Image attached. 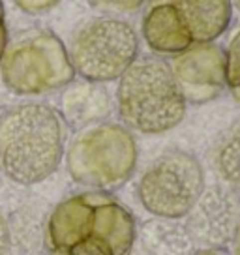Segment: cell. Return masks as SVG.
Instances as JSON below:
<instances>
[{"mask_svg": "<svg viewBox=\"0 0 240 255\" xmlns=\"http://www.w3.org/2000/svg\"><path fill=\"white\" fill-rule=\"evenodd\" d=\"M133 214L109 191L88 190L58 203L47 220L49 255H129Z\"/></svg>", "mask_w": 240, "mask_h": 255, "instance_id": "1", "label": "cell"}, {"mask_svg": "<svg viewBox=\"0 0 240 255\" xmlns=\"http://www.w3.org/2000/svg\"><path fill=\"white\" fill-rule=\"evenodd\" d=\"M66 152V122L55 107L26 102L0 115V171L19 186L55 173Z\"/></svg>", "mask_w": 240, "mask_h": 255, "instance_id": "2", "label": "cell"}, {"mask_svg": "<svg viewBox=\"0 0 240 255\" xmlns=\"http://www.w3.org/2000/svg\"><path fill=\"white\" fill-rule=\"evenodd\" d=\"M184 96L171 66L160 56H137L119 77L117 111L122 126L141 135H161L186 117Z\"/></svg>", "mask_w": 240, "mask_h": 255, "instance_id": "3", "label": "cell"}, {"mask_svg": "<svg viewBox=\"0 0 240 255\" xmlns=\"http://www.w3.org/2000/svg\"><path fill=\"white\" fill-rule=\"evenodd\" d=\"M231 19V0H148L141 34L150 51L175 56L193 45L216 41Z\"/></svg>", "mask_w": 240, "mask_h": 255, "instance_id": "4", "label": "cell"}, {"mask_svg": "<svg viewBox=\"0 0 240 255\" xmlns=\"http://www.w3.org/2000/svg\"><path fill=\"white\" fill-rule=\"evenodd\" d=\"M73 182L90 190L111 191L131 178L139 159L133 131L117 122L81 128L64 152Z\"/></svg>", "mask_w": 240, "mask_h": 255, "instance_id": "5", "label": "cell"}, {"mask_svg": "<svg viewBox=\"0 0 240 255\" xmlns=\"http://www.w3.org/2000/svg\"><path fill=\"white\" fill-rule=\"evenodd\" d=\"M4 87L17 96H41L75 77L64 41L51 30H26L8 43L0 60Z\"/></svg>", "mask_w": 240, "mask_h": 255, "instance_id": "6", "label": "cell"}, {"mask_svg": "<svg viewBox=\"0 0 240 255\" xmlns=\"http://www.w3.org/2000/svg\"><path fill=\"white\" fill-rule=\"evenodd\" d=\"M205 190L201 161L186 150H169L154 159L137 182L141 207L158 220H182Z\"/></svg>", "mask_w": 240, "mask_h": 255, "instance_id": "7", "label": "cell"}, {"mask_svg": "<svg viewBox=\"0 0 240 255\" xmlns=\"http://www.w3.org/2000/svg\"><path fill=\"white\" fill-rule=\"evenodd\" d=\"M73 72L88 83H111L135 62L139 36L135 28L117 17H98L81 26L68 49Z\"/></svg>", "mask_w": 240, "mask_h": 255, "instance_id": "8", "label": "cell"}, {"mask_svg": "<svg viewBox=\"0 0 240 255\" xmlns=\"http://www.w3.org/2000/svg\"><path fill=\"white\" fill-rule=\"evenodd\" d=\"M186 231L193 244L225 250L237 240L240 227V197L229 186L205 188L195 207L186 216Z\"/></svg>", "mask_w": 240, "mask_h": 255, "instance_id": "9", "label": "cell"}, {"mask_svg": "<svg viewBox=\"0 0 240 255\" xmlns=\"http://www.w3.org/2000/svg\"><path fill=\"white\" fill-rule=\"evenodd\" d=\"M169 66L186 104H208L225 90V53L214 41L178 53Z\"/></svg>", "mask_w": 240, "mask_h": 255, "instance_id": "10", "label": "cell"}, {"mask_svg": "<svg viewBox=\"0 0 240 255\" xmlns=\"http://www.w3.org/2000/svg\"><path fill=\"white\" fill-rule=\"evenodd\" d=\"M64 122L77 128H87L104 122L111 113V98L98 83H83L70 88L62 98Z\"/></svg>", "mask_w": 240, "mask_h": 255, "instance_id": "11", "label": "cell"}, {"mask_svg": "<svg viewBox=\"0 0 240 255\" xmlns=\"http://www.w3.org/2000/svg\"><path fill=\"white\" fill-rule=\"evenodd\" d=\"M141 242L148 255H188L193 240L184 225L175 220H152L141 227Z\"/></svg>", "mask_w": 240, "mask_h": 255, "instance_id": "12", "label": "cell"}, {"mask_svg": "<svg viewBox=\"0 0 240 255\" xmlns=\"http://www.w3.org/2000/svg\"><path fill=\"white\" fill-rule=\"evenodd\" d=\"M214 165L225 186L240 191V120L220 137L214 150Z\"/></svg>", "mask_w": 240, "mask_h": 255, "instance_id": "13", "label": "cell"}, {"mask_svg": "<svg viewBox=\"0 0 240 255\" xmlns=\"http://www.w3.org/2000/svg\"><path fill=\"white\" fill-rule=\"evenodd\" d=\"M225 88L240 105V30L235 32L225 47Z\"/></svg>", "mask_w": 240, "mask_h": 255, "instance_id": "14", "label": "cell"}, {"mask_svg": "<svg viewBox=\"0 0 240 255\" xmlns=\"http://www.w3.org/2000/svg\"><path fill=\"white\" fill-rule=\"evenodd\" d=\"M11 2L26 13H43V11L55 8L60 0H11Z\"/></svg>", "mask_w": 240, "mask_h": 255, "instance_id": "15", "label": "cell"}, {"mask_svg": "<svg viewBox=\"0 0 240 255\" xmlns=\"http://www.w3.org/2000/svg\"><path fill=\"white\" fill-rule=\"evenodd\" d=\"M96 6L107 9H117V11H133V9L141 8L146 0H90Z\"/></svg>", "mask_w": 240, "mask_h": 255, "instance_id": "16", "label": "cell"}, {"mask_svg": "<svg viewBox=\"0 0 240 255\" xmlns=\"http://www.w3.org/2000/svg\"><path fill=\"white\" fill-rule=\"evenodd\" d=\"M9 43V34H8V24H6V11H4V4L0 0V60L4 56V51Z\"/></svg>", "mask_w": 240, "mask_h": 255, "instance_id": "17", "label": "cell"}, {"mask_svg": "<svg viewBox=\"0 0 240 255\" xmlns=\"http://www.w3.org/2000/svg\"><path fill=\"white\" fill-rule=\"evenodd\" d=\"M9 250V227L6 218L0 212V255H6Z\"/></svg>", "mask_w": 240, "mask_h": 255, "instance_id": "18", "label": "cell"}, {"mask_svg": "<svg viewBox=\"0 0 240 255\" xmlns=\"http://www.w3.org/2000/svg\"><path fill=\"white\" fill-rule=\"evenodd\" d=\"M188 255H225L224 250H214V248H195Z\"/></svg>", "mask_w": 240, "mask_h": 255, "instance_id": "19", "label": "cell"}, {"mask_svg": "<svg viewBox=\"0 0 240 255\" xmlns=\"http://www.w3.org/2000/svg\"><path fill=\"white\" fill-rule=\"evenodd\" d=\"M235 244H237V254L240 255V227H239V235H237V240H235Z\"/></svg>", "mask_w": 240, "mask_h": 255, "instance_id": "20", "label": "cell"}, {"mask_svg": "<svg viewBox=\"0 0 240 255\" xmlns=\"http://www.w3.org/2000/svg\"><path fill=\"white\" fill-rule=\"evenodd\" d=\"M231 2H233V4H235V6H237V8L240 9V0H231Z\"/></svg>", "mask_w": 240, "mask_h": 255, "instance_id": "21", "label": "cell"}]
</instances>
